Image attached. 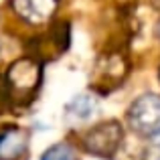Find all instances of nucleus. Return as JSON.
<instances>
[{
	"label": "nucleus",
	"instance_id": "nucleus-1",
	"mask_svg": "<svg viewBox=\"0 0 160 160\" xmlns=\"http://www.w3.org/2000/svg\"><path fill=\"white\" fill-rule=\"evenodd\" d=\"M6 91L14 103H28L41 85V63L35 57H22L8 67Z\"/></svg>",
	"mask_w": 160,
	"mask_h": 160
},
{
	"label": "nucleus",
	"instance_id": "nucleus-2",
	"mask_svg": "<svg viewBox=\"0 0 160 160\" xmlns=\"http://www.w3.org/2000/svg\"><path fill=\"white\" fill-rule=\"evenodd\" d=\"M126 75H128V59L118 51L106 53L95 61L91 73V87L98 93L106 95L124 81Z\"/></svg>",
	"mask_w": 160,
	"mask_h": 160
},
{
	"label": "nucleus",
	"instance_id": "nucleus-3",
	"mask_svg": "<svg viewBox=\"0 0 160 160\" xmlns=\"http://www.w3.org/2000/svg\"><path fill=\"white\" fill-rule=\"evenodd\" d=\"M130 128L140 136L152 138L160 134V95L144 93L128 109Z\"/></svg>",
	"mask_w": 160,
	"mask_h": 160
},
{
	"label": "nucleus",
	"instance_id": "nucleus-4",
	"mask_svg": "<svg viewBox=\"0 0 160 160\" xmlns=\"http://www.w3.org/2000/svg\"><path fill=\"white\" fill-rule=\"evenodd\" d=\"M122 126L118 122H103V124L91 128L83 136V146L89 154L99 158H112L122 144Z\"/></svg>",
	"mask_w": 160,
	"mask_h": 160
},
{
	"label": "nucleus",
	"instance_id": "nucleus-5",
	"mask_svg": "<svg viewBox=\"0 0 160 160\" xmlns=\"http://www.w3.org/2000/svg\"><path fill=\"white\" fill-rule=\"evenodd\" d=\"M67 45H69V27L65 22H59V24H55L47 35H41L32 43V47H35V53L39 59L51 61V59L59 57V55L65 51Z\"/></svg>",
	"mask_w": 160,
	"mask_h": 160
},
{
	"label": "nucleus",
	"instance_id": "nucleus-6",
	"mask_svg": "<svg viewBox=\"0 0 160 160\" xmlns=\"http://www.w3.org/2000/svg\"><path fill=\"white\" fill-rule=\"evenodd\" d=\"M12 10L16 16L31 24H43L55 14L57 0H12Z\"/></svg>",
	"mask_w": 160,
	"mask_h": 160
},
{
	"label": "nucleus",
	"instance_id": "nucleus-7",
	"mask_svg": "<svg viewBox=\"0 0 160 160\" xmlns=\"http://www.w3.org/2000/svg\"><path fill=\"white\" fill-rule=\"evenodd\" d=\"M28 152V132L8 126L0 132V160H20Z\"/></svg>",
	"mask_w": 160,
	"mask_h": 160
},
{
	"label": "nucleus",
	"instance_id": "nucleus-8",
	"mask_svg": "<svg viewBox=\"0 0 160 160\" xmlns=\"http://www.w3.org/2000/svg\"><path fill=\"white\" fill-rule=\"evenodd\" d=\"M95 112V99L91 95H77L69 102L67 106V118L73 122H83V120H89Z\"/></svg>",
	"mask_w": 160,
	"mask_h": 160
},
{
	"label": "nucleus",
	"instance_id": "nucleus-9",
	"mask_svg": "<svg viewBox=\"0 0 160 160\" xmlns=\"http://www.w3.org/2000/svg\"><path fill=\"white\" fill-rule=\"evenodd\" d=\"M41 160H79L77 152L71 144L67 142H59V144H53L51 148H47L43 152Z\"/></svg>",
	"mask_w": 160,
	"mask_h": 160
},
{
	"label": "nucleus",
	"instance_id": "nucleus-10",
	"mask_svg": "<svg viewBox=\"0 0 160 160\" xmlns=\"http://www.w3.org/2000/svg\"><path fill=\"white\" fill-rule=\"evenodd\" d=\"M8 99V91H6V83L0 77V108H4V102Z\"/></svg>",
	"mask_w": 160,
	"mask_h": 160
},
{
	"label": "nucleus",
	"instance_id": "nucleus-11",
	"mask_svg": "<svg viewBox=\"0 0 160 160\" xmlns=\"http://www.w3.org/2000/svg\"><path fill=\"white\" fill-rule=\"evenodd\" d=\"M158 37H160V24H158Z\"/></svg>",
	"mask_w": 160,
	"mask_h": 160
}]
</instances>
